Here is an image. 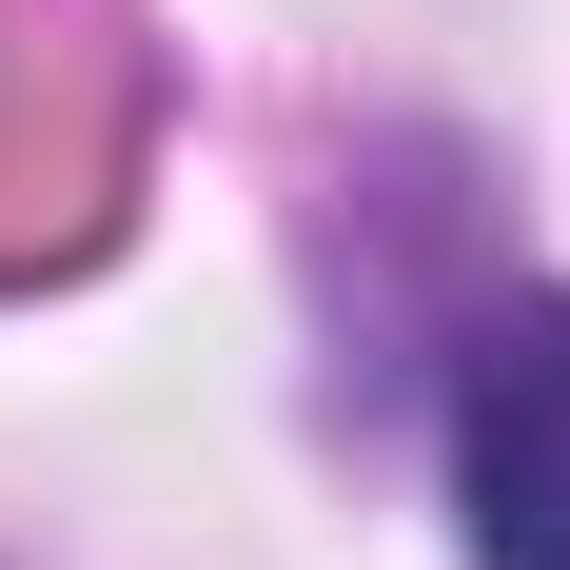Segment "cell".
I'll use <instances>...</instances> for the list:
<instances>
[{
  "label": "cell",
  "instance_id": "obj_2",
  "mask_svg": "<svg viewBox=\"0 0 570 570\" xmlns=\"http://www.w3.org/2000/svg\"><path fill=\"white\" fill-rule=\"evenodd\" d=\"M453 512H472V570H570V295L472 315V354H453Z\"/></svg>",
  "mask_w": 570,
  "mask_h": 570
},
{
  "label": "cell",
  "instance_id": "obj_1",
  "mask_svg": "<svg viewBox=\"0 0 570 570\" xmlns=\"http://www.w3.org/2000/svg\"><path fill=\"white\" fill-rule=\"evenodd\" d=\"M138 177V40L99 0H0V276H40Z\"/></svg>",
  "mask_w": 570,
  "mask_h": 570
}]
</instances>
